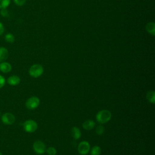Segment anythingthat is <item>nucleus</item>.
Masks as SVG:
<instances>
[{"label": "nucleus", "mask_w": 155, "mask_h": 155, "mask_svg": "<svg viewBox=\"0 0 155 155\" xmlns=\"http://www.w3.org/2000/svg\"><path fill=\"white\" fill-rule=\"evenodd\" d=\"M111 113L109 110H102L96 114V119L99 123L105 124L111 119Z\"/></svg>", "instance_id": "1"}, {"label": "nucleus", "mask_w": 155, "mask_h": 155, "mask_svg": "<svg viewBox=\"0 0 155 155\" xmlns=\"http://www.w3.org/2000/svg\"><path fill=\"white\" fill-rule=\"evenodd\" d=\"M44 73V68L43 67L38 64H33L30 67L28 70L29 74L35 78H37L40 77Z\"/></svg>", "instance_id": "2"}, {"label": "nucleus", "mask_w": 155, "mask_h": 155, "mask_svg": "<svg viewBox=\"0 0 155 155\" xmlns=\"http://www.w3.org/2000/svg\"><path fill=\"white\" fill-rule=\"evenodd\" d=\"M23 128L25 131L31 133L35 132L38 128V124L32 119L25 120L23 124Z\"/></svg>", "instance_id": "3"}, {"label": "nucleus", "mask_w": 155, "mask_h": 155, "mask_svg": "<svg viewBox=\"0 0 155 155\" xmlns=\"http://www.w3.org/2000/svg\"><path fill=\"white\" fill-rule=\"evenodd\" d=\"M40 104L39 99L36 96L29 97L25 102V107L28 110H34L38 107Z\"/></svg>", "instance_id": "4"}, {"label": "nucleus", "mask_w": 155, "mask_h": 155, "mask_svg": "<svg viewBox=\"0 0 155 155\" xmlns=\"http://www.w3.org/2000/svg\"><path fill=\"white\" fill-rule=\"evenodd\" d=\"M1 121L5 125H10L15 123L16 120L15 116L12 113H4L1 117Z\"/></svg>", "instance_id": "5"}, {"label": "nucleus", "mask_w": 155, "mask_h": 155, "mask_svg": "<svg viewBox=\"0 0 155 155\" xmlns=\"http://www.w3.org/2000/svg\"><path fill=\"white\" fill-rule=\"evenodd\" d=\"M33 149L38 154H42L46 151V146L41 140H36L33 144Z\"/></svg>", "instance_id": "6"}, {"label": "nucleus", "mask_w": 155, "mask_h": 155, "mask_svg": "<svg viewBox=\"0 0 155 155\" xmlns=\"http://www.w3.org/2000/svg\"><path fill=\"white\" fill-rule=\"evenodd\" d=\"M90 150V145L87 141L81 142L78 147V151L81 155H86Z\"/></svg>", "instance_id": "7"}, {"label": "nucleus", "mask_w": 155, "mask_h": 155, "mask_svg": "<svg viewBox=\"0 0 155 155\" xmlns=\"http://www.w3.org/2000/svg\"><path fill=\"white\" fill-rule=\"evenodd\" d=\"M21 82L20 78L17 75H12L7 79V83L11 86L18 85Z\"/></svg>", "instance_id": "8"}, {"label": "nucleus", "mask_w": 155, "mask_h": 155, "mask_svg": "<svg viewBox=\"0 0 155 155\" xmlns=\"http://www.w3.org/2000/svg\"><path fill=\"white\" fill-rule=\"evenodd\" d=\"M12 67L9 62H2L0 63V71L4 73H7L11 71Z\"/></svg>", "instance_id": "9"}, {"label": "nucleus", "mask_w": 155, "mask_h": 155, "mask_svg": "<svg viewBox=\"0 0 155 155\" xmlns=\"http://www.w3.org/2000/svg\"><path fill=\"white\" fill-rule=\"evenodd\" d=\"M8 50L4 47H0V63L2 62H4L8 58Z\"/></svg>", "instance_id": "10"}, {"label": "nucleus", "mask_w": 155, "mask_h": 155, "mask_svg": "<svg viewBox=\"0 0 155 155\" xmlns=\"http://www.w3.org/2000/svg\"><path fill=\"white\" fill-rule=\"evenodd\" d=\"M71 134L74 139L77 140L81 137V131L77 127H73L71 129Z\"/></svg>", "instance_id": "11"}, {"label": "nucleus", "mask_w": 155, "mask_h": 155, "mask_svg": "<svg viewBox=\"0 0 155 155\" xmlns=\"http://www.w3.org/2000/svg\"><path fill=\"white\" fill-rule=\"evenodd\" d=\"M95 126V122L91 119H88L84 122L82 124V127L85 130H91L94 128Z\"/></svg>", "instance_id": "12"}, {"label": "nucleus", "mask_w": 155, "mask_h": 155, "mask_svg": "<svg viewBox=\"0 0 155 155\" xmlns=\"http://www.w3.org/2000/svg\"><path fill=\"white\" fill-rule=\"evenodd\" d=\"M145 29L148 33L152 35L153 36L155 35V23L153 22H148L145 25Z\"/></svg>", "instance_id": "13"}, {"label": "nucleus", "mask_w": 155, "mask_h": 155, "mask_svg": "<svg viewBox=\"0 0 155 155\" xmlns=\"http://www.w3.org/2000/svg\"><path fill=\"white\" fill-rule=\"evenodd\" d=\"M146 97L148 102L154 104L155 103V92L153 90H149L146 94Z\"/></svg>", "instance_id": "14"}, {"label": "nucleus", "mask_w": 155, "mask_h": 155, "mask_svg": "<svg viewBox=\"0 0 155 155\" xmlns=\"http://www.w3.org/2000/svg\"><path fill=\"white\" fill-rule=\"evenodd\" d=\"M91 155H101V148L98 145L94 146L91 151H90Z\"/></svg>", "instance_id": "15"}, {"label": "nucleus", "mask_w": 155, "mask_h": 155, "mask_svg": "<svg viewBox=\"0 0 155 155\" xmlns=\"http://www.w3.org/2000/svg\"><path fill=\"white\" fill-rule=\"evenodd\" d=\"M5 41L8 43H13L15 41V36L12 33H7L4 37Z\"/></svg>", "instance_id": "16"}, {"label": "nucleus", "mask_w": 155, "mask_h": 155, "mask_svg": "<svg viewBox=\"0 0 155 155\" xmlns=\"http://www.w3.org/2000/svg\"><path fill=\"white\" fill-rule=\"evenodd\" d=\"M10 3V0H0V9L7 8Z\"/></svg>", "instance_id": "17"}, {"label": "nucleus", "mask_w": 155, "mask_h": 155, "mask_svg": "<svg viewBox=\"0 0 155 155\" xmlns=\"http://www.w3.org/2000/svg\"><path fill=\"white\" fill-rule=\"evenodd\" d=\"M45 151L47 153L48 155H56L57 153V151L56 148L53 147H48L47 149H46Z\"/></svg>", "instance_id": "18"}, {"label": "nucleus", "mask_w": 155, "mask_h": 155, "mask_svg": "<svg viewBox=\"0 0 155 155\" xmlns=\"http://www.w3.org/2000/svg\"><path fill=\"white\" fill-rule=\"evenodd\" d=\"M104 131H105V128L104 126H102V125H98L96 128V133L97 134H99V135L102 134L104 133Z\"/></svg>", "instance_id": "19"}, {"label": "nucleus", "mask_w": 155, "mask_h": 155, "mask_svg": "<svg viewBox=\"0 0 155 155\" xmlns=\"http://www.w3.org/2000/svg\"><path fill=\"white\" fill-rule=\"evenodd\" d=\"M5 82H6V81L5 78L3 76L0 74V88H2L5 85Z\"/></svg>", "instance_id": "20"}, {"label": "nucleus", "mask_w": 155, "mask_h": 155, "mask_svg": "<svg viewBox=\"0 0 155 155\" xmlns=\"http://www.w3.org/2000/svg\"><path fill=\"white\" fill-rule=\"evenodd\" d=\"M13 1L17 5L22 6L24 5V4L26 2V0H13Z\"/></svg>", "instance_id": "21"}, {"label": "nucleus", "mask_w": 155, "mask_h": 155, "mask_svg": "<svg viewBox=\"0 0 155 155\" xmlns=\"http://www.w3.org/2000/svg\"><path fill=\"white\" fill-rule=\"evenodd\" d=\"M1 16H4V17H6L8 15V11L5 8H2L1 10Z\"/></svg>", "instance_id": "22"}, {"label": "nucleus", "mask_w": 155, "mask_h": 155, "mask_svg": "<svg viewBox=\"0 0 155 155\" xmlns=\"http://www.w3.org/2000/svg\"><path fill=\"white\" fill-rule=\"evenodd\" d=\"M4 32V26L0 22V35H2Z\"/></svg>", "instance_id": "23"}, {"label": "nucleus", "mask_w": 155, "mask_h": 155, "mask_svg": "<svg viewBox=\"0 0 155 155\" xmlns=\"http://www.w3.org/2000/svg\"><path fill=\"white\" fill-rule=\"evenodd\" d=\"M0 117H1V112H0Z\"/></svg>", "instance_id": "24"}]
</instances>
